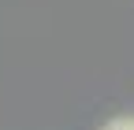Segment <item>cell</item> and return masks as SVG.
I'll return each instance as SVG.
<instances>
[{
    "instance_id": "cell-1",
    "label": "cell",
    "mask_w": 134,
    "mask_h": 130,
    "mask_svg": "<svg viewBox=\"0 0 134 130\" xmlns=\"http://www.w3.org/2000/svg\"><path fill=\"white\" fill-rule=\"evenodd\" d=\"M108 130H134V119H119V123H112Z\"/></svg>"
}]
</instances>
